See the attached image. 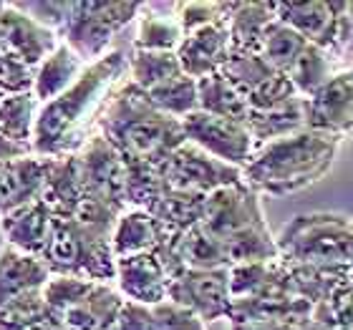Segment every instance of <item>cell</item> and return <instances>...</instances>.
Listing matches in <instances>:
<instances>
[{
  "mask_svg": "<svg viewBox=\"0 0 353 330\" xmlns=\"http://www.w3.org/2000/svg\"><path fill=\"white\" fill-rule=\"evenodd\" d=\"M126 59L109 51L83 68V74L56 99L38 106L30 152L38 156H74L99 132V118L109 99L126 81Z\"/></svg>",
  "mask_w": 353,
  "mask_h": 330,
  "instance_id": "6da1fadb",
  "label": "cell"
},
{
  "mask_svg": "<svg viewBox=\"0 0 353 330\" xmlns=\"http://www.w3.org/2000/svg\"><path fill=\"white\" fill-rule=\"evenodd\" d=\"M343 139L313 129L268 141L255 149L243 167V182L260 194H293L321 182L331 172Z\"/></svg>",
  "mask_w": 353,
  "mask_h": 330,
  "instance_id": "7a4b0ae2",
  "label": "cell"
},
{
  "mask_svg": "<svg viewBox=\"0 0 353 330\" xmlns=\"http://www.w3.org/2000/svg\"><path fill=\"white\" fill-rule=\"evenodd\" d=\"M96 134L109 141L126 162L149 164H159L187 141L182 121L157 109L129 79L109 99Z\"/></svg>",
  "mask_w": 353,
  "mask_h": 330,
  "instance_id": "3957f363",
  "label": "cell"
},
{
  "mask_svg": "<svg viewBox=\"0 0 353 330\" xmlns=\"http://www.w3.org/2000/svg\"><path fill=\"white\" fill-rule=\"evenodd\" d=\"M278 255L290 265H353L351 220L333 212L298 214L275 237Z\"/></svg>",
  "mask_w": 353,
  "mask_h": 330,
  "instance_id": "277c9868",
  "label": "cell"
},
{
  "mask_svg": "<svg viewBox=\"0 0 353 330\" xmlns=\"http://www.w3.org/2000/svg\"><path fill=\"white\" fill-rule=\"evenodd\" d=\"M139 3H86L74 0L71 15L61 30L59 41L66 43L71 51L83 61L94 63L109 53V45L117 33L129 25L134 18H139Z\"/></svg>",
  "mask_w": 353,
  "mask_h": 330,
  "instance_id": "5b68a950",
  "label": "cell"
},
{
  "mask_svg": "<svg viewBox=\"0 0 353 330\" xmlns=\"http://www.w3.org/2000/svg\"><path fill=\"white\" fill-rule=\"evenodd\" d=\"M275 15L288 28L301 33L331 59H339L351 38V6L348 3H275Z\"/></svg>",
  "mask_w": 353,
  "mask_h": 330,
  "instance_id": "8992f818",
  "label": "cell"
},
{
  "mask_svg": "<svg viewBox=\"0 0 353 330\" xmlns=\"http://www.w3.org/2000/svg\"><path fill=\"white\" fill-rule=\"evenodd\" d=\"M83 199H96L101 205L124 212L126 207V162L103 136H91L74 154Z\"/></svg>",
  "mask_w": 353,
  "mask_h": 330,
  "instance_id": "52a82bcc",
  "label": "cell"
},
{
  "mask_svg": "<svg viewBox=\"0 0 353 330\" xmlns=\"http://www.w3.org/2000/svg\"><path fill=\"white\" fill-rule=\"evenodd\" d=\"M159 174L170 189L197 192V194H212V192L243 182V169L214 159L205 149L184 141L172 152L167 159L157 164Z\"/></svg>",
  "mask_w": 353,
  "mask_h": 330,
  "instance_id": "ba28073f",
  "label": "cell"
},
{
  "mask_svg": "<svg viewBox=\"0 0 353 330\" xmlns=\"http://www.w3.org/2000/svg\"><path fill=\"white\" fill-rule=\"evenodd\" d=\"M260 225H268L263 217L260 197L245 182L230 184V187L207 194L199 227L220 245Z\"/></svg>",
  "mask_w": 353,
  "mask_h": 330,
  "instance_id": "9c48e42d",
  "label": "cell"
},
{
  "mask_svg": "<svg viewBox=\"0 0 353 330\" xmlns=\"http://www.w3.org/2000/svg\"><path fill=\"white\" fill-rule=\"evenodd\" d=\"M182 132L190 144L205 149L207 154H212L214 159L237 169H243L250 162V156L258 149L243 121L212 116L205 111H194L190 116H184Z\"/></svg>",
  "mask_w": 353,
  "mask_h": 330,
  "instance_id": "30bf717a",
  "label": "cell"
},
{
  "mask_svg": "<svg viewBox=\"0 0 353 330\" xmlns=\"http://www.w3.org/2000/svg\"><path fill=\"white\" fill-rule=\"evenodd\" d=\"M167 300L190 310L202 323L230 318V270H184L170 282Z\"/></svg>",
  "mask_w": 353,
  "mask_h": 330,
  "instance_id": "8fae6325",
  "label": "cell"
},
{
  "mask_svg": "<svg viewBox=\"0 0 353 330\" xmlns=\"http://www.w3.org/2000/svg\"><path fill=\"white\" fill-rule=\"evenodd\" d=\"M305 101V129L339 139L353 136V68L333 74Z\"/></svg>",
  "mask_w": 353,
  "mask_h": 330,
  "instance_id": "7c38bea8",
  "label": "cell"
},
{
  "mask_svg": "<svg viewBox=\"0 0 353 330\" xmlns=\"http://www.w3.org/2000/svg\"><path fill=\"white\" fill-rule=\"evenodd\" d=\"M0 41L30 68L41 66L61 43L53 30L36 23L13 3H3V10H0Z\"/></svg>",
  "mask_w": 353,
  "mask_h": 330,
  "instance_id": "4fadbf2b",
  "label": "cell"
},
{
  "mask_svg": "<svg viewBox=\"0 0 353 330\" xmlns=\"http://www.w3.org/2000/svg\"><path fill=\"white\" fill-rule=\"evenodd\" d=\"M228 53V23H212V25H202V28L192 30V33H184L182 43L176 48V59H179L182 74L199 81L205 76L220 74Z\"/></svg>",
  "mask_w": 353,
  "mask_h": 330,
  "instance_id": "5bb4252c",
  "label": "cell"
},
{
  "mask_svg": "<svg viewBox=\"0 0 353 330\" xmlns=\"http://www.w3.org/2000/svg\"><path fill=\"white\" fill-rule=\"evenodd\" d=\"M117 290L121 298L139 305H159L167 300L170 278L164 272L162 262L152 252L147 255H134L117 260Z\"/></svg>",
  "mask_w": 353,
  "mask_h": 330,
  "instance_id": "9a60e30c",
  "label": "cell"
},
{
  "mask_svg": "<svg viewBox=\"0 0 353 330\" xmlns=\"http://www.w3.org/2000/svg\"><path fill=\"white\" fill-rule=\"evenodd\" d=\"M48 156L26 154L0 162V214L36 202L46 179Z\"/></svg>",
  "mask_w": 353,
  "mask_h": 330,
  "instance_id": "2e32d148",
  "label": "cell"
},
{
  "mask_svg": "<svg viewBox=\"0 0 353 330\" xmlns=\"http://www.w3.org/2000/svg\"><path fill=\"white\" fill-rule=\"evenodd\" d=\"M0 227L8 247L26 252V255L41 257L48 243L53 227V214L46 209L41 199L18 207L13 212L0 214Z\"/></svg>",
  "mask_w": 353,
  "mask_h": 330,
  "instance_id": "e0dca14e",
  "label": "cell"
},
{
  "mask_svg": "<svg viewBox=\"0 0 353 330\" xmlns=\"http://www.w3.org/2000/svg\"><path fill=\"white\" fill-rule=\"evenodd\" d=\"M48 278H51V270L46 267L41 257L6 247L0 255V308H6L8 302L18 298L41 293Z\"/></svg>",
  "mask_w": 353,
  "mask_h": 330,
  "instance_id": "ac0fdd59",
  "label": "cell"
},
{
  "mask_svg": "<svg viewBox=\"0 0 353 330\" xmlns=\"http://www.w3.org/2000/svg\"><path fill=\"white\" fill-rule=\"evenodd\" d=\"M124 298L114 282H94L79 305L61 316L63 330H117Z\"/></svg>",
  "mask_w": 353,
  "mask_h": 330,
  "instance_id": "d6986e66",
  "label": "cell"
},
{
  "mask_svg": "<svg viewBox=\"0 0 353 330\" xmlns=\"http://www.w3.org/2000/svg\"><path fill=\"white\" fill-rule=\"evenodd\" d=\"M41 202L53 217H74L76 209L83 202V189L79 182V172H76L74 156H61L51 159L48 156V167H46V179L41 187Z\"/></svg>",
  "mask_w": 353,
  "mask_h": 330,
  "instance_id": "ffe728a7",
  "label": "cell"
},
{
  "mask_svg": "<svg viewBox=\"0 0 353 330\" xmlns=\"http://www.w3.org/2000/svg\"><path fill=\"white\" fill-rule=\"evenodd\" d=\"M162 225L144 209H124L111 229V249L114 257H134L154 252L162 240Z\"/></svg>",
  "mask_w": 353,
  "mask_h": 330,
  "instance_id": "44dd1931",
  "label": "cell"
},
{
  "mask_svg": "<svg viewBox=\"0 0 353 330\" xmlns=\"http://www.w3.org/2000/svg\"><path fill=\"white\" fill-rule=\"evenodd\" d=\"M179 3L172 6H141V18L139 28H137V38H134V51H170L176 53L179 43L184 38V30L176 21V10Z\"/></svg>",
  "mask_w": 353,
  "mask_h": 330,
  "instance_id": "7402d4cb",
  "label": "cell"
},
{
  "mask_svg": "<svg viewBox=\"0 0 353 330\" xmlns=\"http://www.w3.org/2000/svg\"><path fill=\"white\" fill-rule=\"evenodd\" d=\"M275 18V3H235L228 18L230 48L260 53L265 30Z\"/></svg>",
  "mask_w": 353,
  "mask_h": 330,
  "instance_id": "603a6c76",
  "label": "cell"
},
{
  "mask_svg": "<svg viewBox=\"0 0 353 330\" xmlns=\"http://www.w3.org/2000/svg\"><path fill=\"white\" fill-rule=\"evenodd\" d=\"M83 68H86V63L66 43H59V48L36 68V79H33L36 101L46 103L56 99L59 94H63L83 74Z\"/></svg>",
  "mask_w": 353,
  "mask_h": 330,
  "instance_id": "cb8c5ba5",
  "label": "cell"
},
{
  "mask_svg": "<svg viewBox=\"0 0 353 330\" xmlns=\"http://www.w3.org/2000/svg\"><path fill=\"white\" fill-rule=\"evenodd\" d=\"M41 260L51 275L81 278V227L68 217H53V227Z\"/></svg>",
  "mask_w": 353,
  "mask_h": 330,
  "instance_id": "d4e9b609",
  "label": "cell"
},
{
  "mask_svg": "<svg viewBox=\"0 0 353 330\" xmlns=\"http://www.w3.org/2000/svg\"><path fill=\"white\" fill-rule=\"evenodd\" d=\"M245 126H248L255 147L283 139V136H290V134L305 129V101L298 96V99H293V101L280 106V109L250 111Z\"/></svg>",
  "mask_w": 353,
  "mask_h": 330,
  "instance_id": "484cf974",
  "label": "cell"
},
{
  "mask_svg": "<svg viewBox=\"0 0 353 330\" xmlns=\"http://www.w3.org/2000/svg\"><path fill=\"white\" fill-rule=\"evenodd\" d=\"M205 194H197V192H182L167 187V192L149 209V214L162 225V229H167L172 235H182V232L199 225L202 212H205Z\"/></svg>",
  "mask_w": 353,
  "mask_h": 330,
  "instance_id": "4316f807",
  "label": "cell"
},
{
  "mask_svg": "<svg viewBox=\"0 0 353 330\" xmlns=\"http://www.w3.org/2000/svg\"><path fill=\"white\" fill-rule=\"evenodd\" d=\"M176 76H182V66L176 53L170 51H134L126 66V79L144 94Z\"/></svg>",
  "mask_w": 353,
  "mask_h": 330,
  "instance_id": "83f0119b",
  "label": "cell"
},
{
  "mask_svg": "<svg viewBox=\"0 0 353 330\" xmlns=\"http://www.w3.org/2000/svg\"><path fill=\"white\" fill-rule=\"evenodd\" d=\"M41 103L33 94H15L0 99V136L13 141L18 147L30 149L36 114Z\"/></svg>",
  "mask_w": 353,
  "mask_h": 330,
  "instance_id": "f1b7e54d",
  "label": "cell"
},
{
  "mask_svg": "<svg viewBox=\"0 0 353 330\" xmlns=\"http://www.w3.org/2000/svg\"><path fill=\"white\" fill-rule=\"evenodd\" d=\"M197 111L212 114V116L232 118V121H248V101L230 86L220 74L205 76L197 81Z\"/></svg>",
  "mask_w": 353,
  "mask_h": 330,
  "instance_id": "f546056e",
  "label": "cell"
},
{
  "mask_svg": "<svg viewBox=\"0 0 353 330\" xmlns=\"http://www.w3.org/2000/svg\"><path fill=\"white\" fill-rule=\"evenodd\" d=\"M176 255L184 270H230L222 245L199 225L176 235Z\"/></svg>",
  "mask_w": 353,
  "mask_h": 330,
  "instance_id": "4dcf8cb0",
  "label": "cell"
},
{
  "mask_svg": "<svg viewBox=\"0 0 353 330\" xmlns=\"http://www.w3.org/2000/svg\"><path fill=\"white\" fill-rule=\"evenodd\" d=\"M0 330H63V325L46 308L41 293H33L0 308Z\"/></svg>",
  "mask_w": 353,
  "mask_h": 330,
  "instance_id": "1f68e13d",
  "label": "cell"
},
{
  "mask_svg": "<svg viewBox=\"0 0 353 330\" xmlns=\"http://www.w3.org/2000/svg\"><path fill=\"white\" fill-rule=\"evenodd\" d=\"M272 74H278L260 53H248V51H232L230 48L228 59L222 63L220 76L230 86L235 88L237 94L248 99L263 81H268Z\"/></svg>",
  "mask_w": 353,
  "mask_h": 330,
  "instance_id": "d6a6232c",
  "label": "cell"
},
{
  "mask_svg": "<svg viewBox=\"0 0 353 330\" xmlns=\"http://www.w3.org/2000/svg\"><path fill=\"white\" fill-rule=\"evenodd\" d=\"M164 192H167V182L162 179L157 164L126 162V207L129 209L149 212Z\"/></svg>",
  "mask_w": 353,
  "mask_h": 330,
  "instance_id": "836d02e7",
  "label": "cell"
},
{
  "mask_svg": "<svg viewBox=\"0 0 353 330\" xmlns=\"http://www.w3.org/2000/svg\"><path fill=\"white\" fill-rule=\"evenodd\" d=\"M308 41L295 33L293 28H288L285 23H280L278 18L268 25L263 36V45H260V56L270 63L278 74H288L298 56L305 51Z\"/></svg>",
  "mask_w": 353,
  "mask_h": 330,
  "instance_id": "e575fe53",
  "label": "cell"
},
{
  "mask_svg": "<svg viewBox=\"0 0 353 330\" xmlns=\"http://www.w3.org/2000/svg\"><path fill=\"white\" fill-rule=\"evenodd\" d=\"M333 61L325 51H321L318 45L308 43L305 45V51L298 56L290 71H288V79L293 83V88L298 91L301 99H308L318 91V88L323 86L328 79H331L336 71H333Z\"/></svg>",
  "mask_w": 353,
  "mask_h": 330,
  "instance_id": "d590c367",
  "label": "cell"
},
{
  "mask_svg": "<svg viewBox=\"0 0 353 330\" xmlns=\"http://www.w3.org/2000/svg\"><path fill=\"white\" fill-rule=\"evenodd\" d=\"M147 96L157 109L164 111V114L172 118H179V121L199 109L197 81L184 74L172 79V81L162 83V86L152 88V91H147Z\"/></svg>",
  "mask_w": 353,
  "mask_h": 330,
  "instance_id": "8d00e7d4",
  "label": "cell"
},
{
  "mask_svg": "<svg viewBox=\"0 0 353 330\" xmlns=\"http://www.w3.org/2000/svg\"><path fill=\"white\" fill-rule=\"evenodd\" d=\"M91 287H94V282L79 278V275H51L41 290V298H43L46 308L61 318L66 310L79 305Z\"/></svg>",
  "mask_w": 353,
  "mask_h": 330,
  "instance_id": "74e56055",
  "label": "cell"
},
{
  "mask_svg": "<svg viewBox=\"0 0 353 330\" xmlns=\"http://www.w3.org/2000/svg\"><path fill=\"white\" fill-rule=\"evenodd\" d=\"M36 68L23 63L13 51L0 45V96L33 94Z\"/></svg>",
  "mask_w": 353,
  "mask_h": 330,
  "instance_id": "f35d334b",
  "label": "cell"
},
{
  "mask_svg": "<svg viewBox=\"0 0 353 330\" xmlns=\"http://www.w3.org/2000/svg\"><path fill=\"white\" fill-rule=\"evenodd\" d=\"M293 99H298V91L293 88L290 79H288L285 74H272L270 79L260 83L245 101H248V109L250 111H270V109L285 106V103H290Z\"/></svg>",
  "mask_w": 353,
  "mask_h": 330,
  "instance_id": "ab89813d",
  "label": "cell"
},
{
  "mask_svg": "<svg viewBox=\"0 0 353 330\" xmlns=\"http://www.w3.org/2000/svg\"><path fill=\"white\" fill-rule=\"evenodd\" d=\"M235 3H179L176 8V21L184 33L212 25V23H228Z\"/></svg>",
  "mask_w": 353,
  "mask_h": 330,
  "instance_id": "60d3db41",
  "label": "cell"
},
{
  "mask_svg": "<svg viewBox=\"0 0 353 330\" xmlns=\"http://www.w3.org/2000/svg\"><path fill=\"white\" fill-rule=\"evenodd\" d=\"M13 6L26 15H30L36 23L53 30L56 36H61V30H63L68 15H71L74 0H38V3H13Z\"/></svg>",
  "mask_w": 353,
  "mask_h": 330,
  "instance_id": "b9f144b4",
  "label": "cell"
},
{
  "mask_svg": "<svg viewBox=\"0 0 353 330\" xmlns=\"http://www.w3.org/2000/svg\"><path fill=\"white\" fill-rule=\"evenodd\" d=\"M149 330H207L205 323L190 310L164 300L149 308Z\"/></svg>",
  "mask_w": 353,
  "mask_h": 330,
  "instance_id": "7bdbcfd3",
  "label": "cell"
},
{
  "mask_svg": "<svg viewBox=\"0 0 353 330\" xmlns=\"http://www.w3.org/2000/svg\"><path fill=\"white\" fill-rule=\"evenodd\" d=\"M325 316L333 330H353V280H343L336 285L331 298L323 302Z\"/></svg>",
  "mask_w": 353,
  "mask_h": 330,
  "instance_id": "ee69618b",
  "label": "cell"
},
{
  "mask_svg": "<svg viewBox=\"0 0 353 330\" xmlns=\"http://www.w3.org/2000/svg\"><path fill=\"white\" fill-rule=\"evenodd\" d=\"M325 325H321L318 320H301V323H295V320H270V323H240V325H232V330H321ZM331 330V328H328Z\"/></svg>",
  "mask_w": 353,
  "mask_h": 330,
  "instance_id": "f6af8a7d",
  "label": "cell"
},
{
  "mask_svg": "<svg viewBox=\"0 0 353 330\" xmlns=\"http://www.w3.org/2000/svg\"><path fill=\"white\" fill-rule=\"evenodd\" d=\"M26 154H33L30 149H23L13 141H8L6 136H0V162H8V159H15V156H26Z\"/></svg>",
  "mask_w": 353,
  "mask_h": 330,
  "instance_id": "bcb514c9",
  "label": "cell"
},
{
  "mask_svg": "<svg viewBox=\"0 0 353 330\" xmlns=\"http://www.w3.org/2000/svg\"><path fill=\"white\" fill-rule=\"evenodd\" d=\"M6 237H3V227H0V255H3V249H6Z\"/></svg>",
  "mask_w": 353,
  "mask_h": 330,
  "instance_id": "7dc6e473",
  "label": "cell"
},
{
  "mask_svg": "<svg viewBox=\"0 0 353 330\" xmlns=\"http://www.w3.org/2000/svg\"><path fill=\"white\" fill-rule=\"evenodd\" d=\"M0 10H3V3H0ZM0 45H3V41H0Z\"/></svg>",
  "mask_w": 353,
  "mask_h": 330,
  "instance_id": "c3c4849f",
  "label": "cell"
},
{
  "mask_svg": "<svg viewBox=\"0 0 353 330\" xmlns=\"http://www.w3.org/2000/svg\"><path fill=\"white\" fill-rule=\"evenodd\" d=\"M351 280H353V265H351Z\"/></svg>",
  "mask_w": 353,
  "mask_h": 330,
  "instance_id": "681fc988",
  "label": "cell"
},
{
  "mask_svg": "<svg viewBox=\"0 0 353 330\" xmlns=\"http://www.w3.org/2000/svg\"><path fill=\"white\" fill-rule=\"evenodd\" d=\"M351 235H353V222H351Z\"/></svg>",
  "mask_w": 353,
  "mask_h": 330,
  "instance_id": "f907efd6",
  "label": "cell"
}]
</instances>
